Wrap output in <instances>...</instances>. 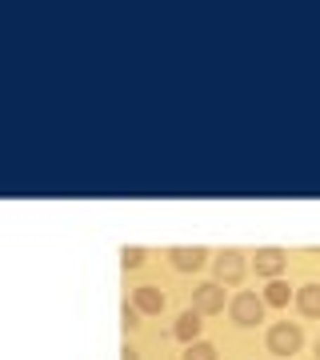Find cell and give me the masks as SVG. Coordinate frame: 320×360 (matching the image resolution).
Masks as SVG:
<instances>
[{"mask_svg":"<svg viewBox=\"0 0 320 360\" xmlns=\"http://www.w3.org/2000/svg\"><path fill=\"white\" fill-rule=\"evenodd\" d=\"M264 345H269L272 356H281V360H293L296 352H300V345H305V328H296V324L281 321V324H272L269 336H264Z\"/></svg>","mask_w":320,"mask_h":360,"instance_id":"1","label":"cell"},{"mask_svg":"<svg viewBox=\"0 0 320 360\" xmlns=\"http://www.w3.org/2000/svg\"><path fill=\"white\" fill-rule=\"evenodd\" d=\"M264 296H256V292H236L229 300V316L232 324H241V328H256V324L264 321Z\"/></svg>","mask_w":320,"mask_h":360,"instance_id":"2","label":"cell"},{"mask_svg":"<svg viewBox=\"0 0 320 360\" xmlns=\"http://www.w3.org/2000/svg\"><path fill=\"white\" fill-rule=\"evenodd\" d=\"M212 269H217V281L224 284V288H232V284H241L244 276H248V260H244L241 248H220Z\"/></svg>","mask_w":320,"mask_h":360,"instance_id":"3","label":"cell"},{"mask_svg":"<svg viewBox=\"0 0 320 360\" xmlns=\"http://www.w3.org/2000/svg\"><path fill=\"white\" fill-rule=\"evenodd\" d=\"M192 309L200 312V316H217L224 312V284L220 281H205L192 288Z\"/></svg>","mask_w":320,"mask_h":360,"instance_id":"4","label":"cell"},{"mask_svg":"<svg viewBox=\"0 0 320 360\" xmlns=\"http://www.w3.org/2000/svg\"><path fill=\"white\" fill-rule=\"evenodd\" d=\"M205 260H208V248H200V245L168 248V264H172L177 272H200V269H205Z\"/></svg>","mask_w":320,"mask_h":360,"instance_id":"5","label":"cell"},{"mask_svg":"<svg viewBox=\"0 0 320 360\" xmlns=\"http://www.w3.org/2000/svg\"><path fill=\"white\" fill-rule=\"evenodd\" d=\"M284 264H288V257H284V248H256V257H252L256 276H264V281H281Z\"/></svg>","mask_w":320,"mask_h":360,"instance_id":"6","label":"cell"},{"mask_svg":"<svg viewBox=\"0 0 320 360\" xmlns=\"http://www.w3.org/2000/svg\"><path fill=\"white\" fill-rule=\"evenodd\" d=\"M132 304L141 309V316H160L165 312V304H168V296L156 288V284H141L136 292H132Z\"/></svg>","mask_w":320,"mask_h":360,"instance_id":"7","label":"cell"},{"mask_svg":"<svg viewBox=\"0 0 320 360\" xmlns=\"http://www.w3.org/2000/svg\"><path fill=\"white\" fill-rule=\"evenodd\" d=\"M200 328H205V316L196 309H188V312L177 316V328H172V333H177L180 345H196V340H200Z\"/></svg>","mask_w":320,"mask_h":360,"instance_id":"8","label":"cell"},{"mask_svg":"<svg viewBox=\"0 0 320 360\" xmlns=\"http://www.w3.org/2000/svg\"><path fill=\"white\" fill-rule=\"evenodd\" d=\"M296 309H300V316H320V284H305L296 292Z\"/></svg>","mask_w":320,"mask_h":360,"instance_id":"9","label":"cell"},{"mask_svg":"<svg viewBox=\"0 0 320 360\" xmlns=\"http://www.w3.org/2000/svg\"><path fill=\"white\" fill-rule=\"evenodd\" d=\"M260 296H264V304H272V309H284L288 300H296V292L284 281H269V288H264Z\"/></svg>","mask_w":320,"mask_h":360,"instance_id":"10","label":"cell"},{"mask_svg":"<svg viewBox=\"0 0 320 360\" xmlns=\"http://www.w3.org/2000/svg\"><path fill=\"white\" fill-rule=\"evenodd\" d=\"M180 360H217V348L208 340H196V345H184V356Z\"/></svg>","mask_w":320,"mask_h":360,"instance_id":"11","label":"cell"},{"mask_svg":"<svg viewBox=\"0 0 320 360\" xmlns=\"http://www.w3.org/2000/svg\"><path fill=\"white\" fill-rule=\"evenodd\" d=\"M144 260H148V252H144V248H124V252H120V264H124V269H141Z\"/></svg>","mask_w":320,"mask_h":360,"instance_id":"12","label":"cell"},{"mask_svg":"<svg viewBox=\"0 0 320 360\" xmlns=\"http://www.w3.org/2000/svg\"><path fill=\"white\" fill-rule=\"evenodd\" d=\"M120 324H124V333H136L141 328V309L136 304H124L120 309Z\"/></svg>","mask_w":320,"mask_h":360,"instance_id":"13","label":"cell"},{"mask_svg":"<svg viewBox=\"0 0 320 360\" xmlns=\"http://www.w3.org/2000/svg\"><path fill=\"white\" fill-rule=\"evenodd\" d=\"M120 360H141V352H136V348H128V345H124V352H120Z\"/></svg>","mask_w":320,"mask_h":360,"instance_id":"14","label":"cell"},{"mask_svg":"<svg viewBox=\"0 0 320 360\" xmlns=\"http://www.w3.org/2000/svg\"><path fill=\"white\" fill-rule=\"evenodd\" d=\"M312 352H316V360H320V340H316V345H312Z\"/></svg>","mask_w":320,"mask_h":360,"instance_id":"15","label":"cell"}]
</instances>
